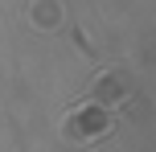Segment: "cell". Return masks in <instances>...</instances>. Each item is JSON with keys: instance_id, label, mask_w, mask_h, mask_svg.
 Masks as SVG:
<instances>
[{"instance_id": "6da1fadb", "label": "cell", "mask_w": 156, "mask_h": 152, "mask_svg": "<svg viewBox=\"0 0 156 152\" xmlns=\"http://www.w3.org/2000/svg\"><path fill=\"white\" fill-rule=\"evenodd\" d=\"M111 132H115V115H111V107L94 103V99H82V103L66 115V123H62V140L66 144H78V148L99 144Z\"/></svg>"}, {"instance_id": "7a4b0ae2", "label": "cell", "mask_w": 156, "mask_h": 152, "mask_svg": "<svg viewBox=\"0 0 156 152\" xmlns=\"http://www.w3.org/2000/svg\"><path fill=\"white\" fill-rule=\"evenodd\" d=\"M90 99H94V103H103V107H123L127 99H132V78H127L123 70L99 74L94 87H90Z\"/></svg>"}, {"instance_id": "3957f363", "label": "cell", "mask_w": 156, "mask_h": 152, "mask_svg": "<svg viewBox=\"0 0 156 152\" xmlns=\"http://www.w3.org/2000/svg\"><path fill=\"white\" fill-rule=\"evenodd\" d=\"M33 25H45V29L58 25V4L54 0H37V4H33Z\"/></svg>"}]
</instances>
